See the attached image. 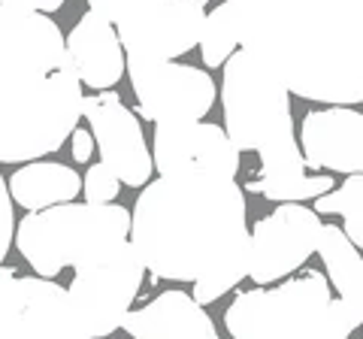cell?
I'll use <instances>...</instances> for the list:
<instances>
[{"mask_svg": "<svg viewBox=\"0 0 363 339\" xmlns=\"http://www.w3.org/2000/svg\"><path fill=\"white\" fill-rule=\"evenodd\" d=\"M245 188L212 170L157 176L133 206L130 243L157 285L191 282L194 300L209 306L233 291L252 267Z\"/></svg>", "mask_w": 363, "mask_h": 339, "instance_id": "1", "label": "cell"}, {"mask_svg": "<svg viewBox=\"0 0 363 339\" xmlns=\"http://www.w3.org/2000/svg\"><path fill=\"white\" fill-rule=\"evenodd\" d=\"M240 49L291 94L363 104V0H227Z\"/></svg>", "mask_w": 363, "mask_h": 339, "instance_id": "2", "label": "cell"}, {"mask_svg": "<svg viewBox=\"0 0 363 339\" xmlns=\"http://www.w3.org/2000/svg\"><path fill=\"white\" fill-rule=\"evenodd\" d=\"M82 104V79L49 13L0 4V164L55 155Z\"/></svg>", "mask_w": 363, "mask_h": 339, "instance_id": "3", "label": "cell"}, {"mask_svg": "<svg viewBox=\"0 0 363 339\" xmlns=\"http://www.w3.org/2000/svg\"><path fill=\"white\" fill-rule=\"evenodd\" d=\"M224 130L240 152H257L260 173L269 179L306 176V155L294 133L291 91L264 70L245 49L224 61L221 79Z\"/></svg>", "mask_w": 363, "mask_h": 339, "instance_id": "4", "label": "cell"}, {"mask_svg": "<svg viewBox=\"0 0 363 339\" xmlns=\"http://www.w3.org/2000/svg\"><path fill=\"white\" fill-rule=\"evenodd\" d=\"M318 269H303L279 288L236 294L224 312L227 333L236 339H345L363 327V309L333 297Z\"/></svg>", "mask_w": 363, "mask_h": 339, "instance_id": "5", "label": "cell"}, {"mask_svg": "<svg viewBox=\"0 0 363 339\" xmlns=\"http://www.w3.org/2000/svg\"><path fill=\"white\" fill-rule=\"evenodd\" d=\"M130 209L118 203H58L30 209L16 228L18 255L37 276H58L64 267L79 264L91 252L130 236Z\"/></svg>", "mask_w": 363, "mask_h": 339, "instance_id": "6", "label": "cell"}, {"mask_svg": "<svg viewBox=\"0 0 363 339\" xmlns=\"http://www.w3.org/2000/svg\"><path fill=\"white\" fill-rule=\"evenodd\" d=\"M76 276L67 285L76 321V339H100L116 333L130 312L145 279V261L128 240L109 243L73 264Z\"/></svg>", "mask_w": 363, "mask_h": 339, "instance_id": "7", "label": "cell"}, {"mask_svg": "<svg viewBox=\"0 0 363 339\" xmlns=\"http://www.w3.org/2000/svg\"><path fill=\"white\" fill-rule=\"evenodd\" d=\"M128 76L140 100L136 116L155 124H194L206 118L218 100L209 70H197L191 64L128 55Z\"/></svg>", "mask_w": 363, "mask_h": 339, "instance_id": "8", "label": "cell"}, {"mask_svg": "<svg viewBox=\"0 0 363 339\" xmlns=\"http://www.w3.org/2000/svg\"><path fill=\"white\" fill-rule=\"evenodd\" d=\"M76 339L70 291L0 264V339Z\"/></svg>", "mask_w": 363, "mask_h": 339, "instance_id": "9", "label": "cell"}, {"mask_svg": "<svg viewBox=\"0 0 363 339\" xmlns=\"http://www.w3.org/2000/svg\"><path fill=\"white\" fill-rule=\"evenodd\" d=\"M321 228L324 224L315 209H306L303 203H279L276 212L255 221L252 228L248 279L255 285H269L300 269L318 252Z\"/></svg>", "mask_w": 363, "mask_h": 339, "instance_id": "10", "label": "cell"}, {"mask_svg": "<svg viewBox=\"0 0 363 339\" xmlns=\"http://www.w3.org/2000/svg\"><path fill=\"white\" fill-rule=\"evenodd\" d=\"M82 116L91 124L100 161L116 170L124 185L130 188L149 185V179L155 173V157L149 152V145H145L140 116L124 106L121 97L116 91H109V88H104L100 94L85 97Z\"/></svg>", "mask_w": 363, "mask_h": 339, "instance_id": "11", "label": "cell"}, {"mask_svg": "<svg viewBox=\"0 0 363 339\" xmlns=\"http://www.w3.org/2000/svg\"><path fill=\"white\" fill-rule=\"evenodd\" d=\"M206 6L197 0H157L140 16L118 21L121 46L133 58L176 61L200 43Z\"/></svg>", "mask_w": 363, "mask_h": 339, "instance_id": "12", "label": "cell"}, {"mask_svg": "<svg viewBox=\"0 0 363 339\" xmlns=\"http://www.w3.org/2000/svg\"><path fill=\"white\" fill-rule=\"evenodd\" d=\"M155 170L161 176L185 170H212L236 176L242 167V152L227 137V130L209 121L194 124H155L152 140Z\"/></svg>", "mask_w": 363, "mask_h": 339, "instance_id": "13", "label": "cell"}, {"mask_svg": "<svg viewBox=\"0 0 363 339\" xmlns=\"http://www.w3.org/2000/svg\"><path fill=\"white\" fill-rule=\"evenodd\" d=\"M300 149L312 170L363 173V112L330 104L303 116Z\"/></svg>", "mask_w": 363, "mask_h": 339, "instance_id": "14", "label": "cell"}, {"mask_svg": "<svg viewBox=\"0 0 363 339\" xmlns=\"http://www.w3.org/2000/svg\"><path fill=\"white\" fill-rule=\"evenodd\" d=\"M67 52L76 64L82 85L94 91L118 85V79L128 70V52L121 46L116 21L100 16L97 9H88L67 33Z\"/></svg>", "mask_w": 363, "mask_h": 339, "instance_id": "15", "label": "cell"}, {"mask_svg": "<svg viewBox=\"0 0 363 339\" xmlns=\"http://www.w3.org/2000/svg\"><path fill=\"white\" fill-rule=\"evenodd\" d=\"M121 330L133 339H218V327L194 294L169 288L143 309L128 312Z\"/></svg>", "mask_w": 363, "mask_h": 339, "instance_id": "16", "label": "cell"}, {"mask_svg": "<svg viewBox=\"0 0 363 339\" xmlns=\"http://www.w3.org/2000/svg\"><path fill=\"white\" fill-rule=\"evenodd\" d=\"M9 191H13V200L18 206L30 212L76 200L79 191H82V179L73 167L37 157V161H28L25 167L16 170L13 179H9Z\"/></svg>", "mask_w": 363, "mask_h": 339, "instance_id": "17", "label": "cell"}, {"mask_svg": "<svg viewBox=\"0 0 363 339\" xmlns=\"http://www.w3.org/2000/svg\"><path fill=\"white\" fill-rule=\"evenodd\" d=\"M318 255H321L327 279L339 291V297L348 300L351 306L363 309V257L360 248L345 233V228L324 224L321 236H318Z\"/></svg>", "mask_w": 363, "mask_h": 339, "instance_id": "18", "label": "cell"}, {"mask_svg": "<svg viewBox=\"0 0 363 339\" xmlns=\"http://www.w3.org/2000/svg\"><path fill=\"white\" fill-rule=\"evenodd\" d=\"M200 55H203V64L206 70H215V67H224V61L240 49V25L233 18V9L230 4L215 6L212 13L203 18V28H200Z\"/></svg>", "mask_w": 363, "mask_h": 339, "instance_id": "19", "label": "cell"}, {"mask_svg": "<svg viewBox=\"0 0 363 339\" xmlns=\"http://www.w3.org/2000/svg\"><path fill=\"white\" fill-rule=\"evenodd\" d=\"M318 216H342L351 243L363 248V173H351L339 188L315 197Z\"/></svg>", "mask_w": 363, "mask_h": 339, "instance_id": "20", "label": "cell"}, {"mask_svg": "<svg viewBox=\"0 0 363 339\" xmlns=\"http://www.w3.org/2000/svg\"><path fill=\"white\" fill-rule=\"evenodd\" d=\"M252 194H260L272 203H303V200H315L333 191V176L321 173V176H297V179H269V176H257L248 179L242 185Z\"/></svg>", "mask_w": 363, "mask_h": 339, "instance_id": "21", "label": "cell"}, {"mask_svg": "<svg viewBox=\"0 0 363 339\" xmlns=\"http://www.w3.org/2000/svg\"><path fill=\"white\" fill-rule=\"evenodd\" d=\"M121 176L112 170L109 164H94V167H88V173H85V200L91 203H112L118 197V191H121Z\"/></svg>", "mask_w": 363, "mask_h": 339, "instance_id": "22", "label": "cell"}, {"mask_svg": "<svg viewBox=\"0 0 363 339\" xmlns=\"http://www.w3.org/2000/svg\"><path fill=\"white\" fill-rule=\"evenodd\" d=\"M16 243V221H13V191L0 173V264L6 261L9 248Z\"/></svg>", "mask_w": 363, "mask_h": 339, "instance_id": "23", "label": "cell"}, {"mask_svg": "<svg viewBox=\"0 0 363 339\" xmlns=\"http://www.w3.org/2000/svg\"><path fill=\"white\" fill-rule=\"evenodd\" d=\"M157 0H88V6L91 9H97L100 16H106L109 21H124V18H133V16H140L143 9H149L155 6Z\"/></svg>", "mask_w": 363, "mask_h": 339, "instance_id": "24", "label": "cell"}, {"mask_svg": "<svg viewBox=\"0 0 363 339\" xmlns=\"http://www.w3.org/2000/svg\"><path fill=\"white\" fill-rule=\"evenodd\" d=\"M70 143H73V161L76 164H88L91 155H94V145H97L94 143V133H88L85 128H76Z\"/></svg>", "mask_w": 363, "mask_h": 339, "instance_id": "25", "label": "cell"}, {"mask_svg": "<svg viewBox=\"0 0 363 339\" xmlns=\"http://www.w3.org/2000/svg\"><path fill=\"white\" fill-rule=\"evenodd\" d=\"M4 6H21V9H40V13H55L67 0H0Z\"/></svg>", "mask_w": 363, "mask_h": 339, "instance_id": "26", "label": "cell"}, {"mask_svg": "<svg viewBox=\"0 0 363 339\" xmlns=\"http://www.w3.org/2000/svg\"><path fill=\"white\" fill-rule=\"evenodd\" d=\"M197 4H203V6H206V4H209V0H197Z\"/></svg>", "mask_w": 363, "mask_h": 339, "instance_id": "27", "label": "cell"}]
</instances>
